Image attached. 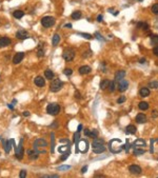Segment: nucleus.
<instances>
[{"mask_svg":"<svg viewBox=\"0 0 158 178\" xmlns=\"http://www.w3.org/2000/svg\"><path fill=\"white\" fill-rule=\"evenodd\" d=\"M23 116H25V117H27V116H30V112H27V111H25V112H23Z\"/></svg>","mask_w":158,"mask_h":178,"instance_id":"6e6d98bb","label":"nucleus"},{"mask_svg":"<svg viewBox=\"0 0 158 178\" xmlns=\"http://www.w3.org/2000/svg\"><path fill=\"white\" fill-rule=\"evenodd\" d=\"M109 147H110V151L112 153L117 154V153H120L122 150H123L124 145L122 144L121 140H119V139H112L109 142Z\"/></svg>","mask_w":158,"mask_h":178,"instance_id":"f03ea898","label":"nucleus"},{"mask_svg":"<svg viewBox=\"0 0 158 178\" xmlns=\"http://www.w3.org/2000/svg\"><path fill=\"white\" fill-rule=\"evenodd\" d=\"M132 147H144V146H147V143H145V141L143 140V139H140V138H138V139H136L135 141H134V143L131 145Z\"/></svg>","mask_w":158,"mask_h":178,"instance_id":"ddd939ff","label":"nucleus"},{"mask_svg":"<svg viewBox=\"0 0 158 178\" xmlns=\"http://www.w3.org/2000/svg\"><path fill=\"white\" fill-rule=\"evenodd\" d=\"M138 1H142V0H138Z\"/></svg>","mask_w":158,"mask_h":178,"instance_id":"69168bd1","label":"nucleus"},{"mask_svg":"<svg viewBox=\"0 0 158 178\" xmlns=\"http://www.w3.org/2000/svg\"><path fill=\"white\" fill-rule=\"evenodd\" d=\"M124 76H125V72H124L123 70L117 71V72L115 73V81H116V82L120 81L121 79H123V78H124Z\"/></svg>","mask_w":158,"mask_h":178,"instance_id":"f3484780","label":"nucleus"},{"mask_svg":"<svg viewBox=\"0 0 158 178\" xmlns=\"http://www.w3.org/2000/svg\"><path fill=\"white\" fill-rule=\"evenodd\" d=\"M75 98H77V99H81V95L79 94L78 91H76L75 92Z\"/></svg>","mask_w":158,"mask_h":178,"instance_id":"3c124183","label":"nucleus"},{"mask_svg":"<svg viewBox=\"0 0 158 178\" xmlns=\"http://www.w3.org/2000/svg\"><path fill=\"white\" fill-rule=\"evenodd\" d=\"M34 82H35V84H36L37 86H39V87H42V86L45 85V79L42 78L41 76H37L36 78L34 79Z\"/></svg>","mask_w":158,"mask_h":178,"instance_id":"2eb2a0df","label":"nucleus"},{"mask_svg":"<svg viewBox=\"0 0 158 178\" xmlns=\"http://www.w3.org/2000/svg\"><path fill=\"white\" fill-rule=\"evenodd\" d=\"M136 121L138 123H144L147 122V116H145L144 114H142V113H139V114L136 116Z\"/></svg>","mask_w":158,"mask_h":178,"instance_id":"5701e85b","label":"nucleus"},{"mask_svg":"<svg viewBox=\"0 0 158 178\" xmlns=\"http://www.w3.org/2000/svg\"><path fill=\"white\" fill-rule=\"evenodd\" d=\"M125 101V97L124 96H121L118 100H117V102H118V103H122V102H124Z\"/></svg>","mask_w":158,"mask_h":178,"instance_id":"de8ad7c7","label":"nucleus"},{"mask_svg":"<svg viewBox=\"0 0 158 178\" xmlns=\"http://www.w3.org/2000/svg\"><path fill=\"white\" fill-rule=\"evenodd\" d=\"M158 116V112L157 111H154L153 112V117H157Z\"/></svg>","mask_w":158,"mask_h":178,"instance_id":"680f3d73","label":"nucleus"},{"mask_svg":"<svg viewBox=\"0 0 158 178\" xmlns=\"http://www.w3.org/2000/svg\"><path fill=\"white\" fill-rule=\"evenodd\" d=\"M63 73H64V75H67V76H71L73 74V71H72V69H66L63 71Z\"/></svg>","mask_w":158,"mask_h":178,"instance_id":"79ce46f5","label":"nucleus"},{"mask_svg":"<svg viewBox=\"0 0 158 178\" xmlns=\"http://www.w3.org/2000/svg\"><path fill=\"white\" fill-rule=\"evenodd\" d=\"M89 133H90V130L85 129V130H84V135H85V136H89Z\"/></svg>","mask_w":158,"mask_h":178,"instance_id":"bf43d9fd","label":"nucleus"},{"mask_svg":"<svg viewBox=\"0 0 158 178\" xmlns=\"http://www.w3.org/2000/svg\"><path fill=\"white\" fill-rule=\"evenodd\" d=\"M109 83H110V80L103 79V80L100 82V88H101V90H105V88L109 86Z\"/></svg>","mask_w":158,"mask_h":178,"instance_id":"7c9ffc66","label":"nucleus"},{"mask_svg":"<svg viewBox=\"0 0 158 178\" xmlns=\"http://www.w3.org/2000/svg\"><path fill=\"white\" fill-rule=\"evenodd\" d=\"M129 171H130L132 174H135V175L141 174V168H140L139 165H136V164L130 165V168H129Z\"/></svg>","mask_w":158,"mask_h":178,"instance_id":"4468645a","label":"nucleus"},{"mask_svg":"<svg viewBox=\"0 0 158 178\" xmlns=\"http://www.w3.org/2000/svg\"><path fill=\"white\" fill-rule=\"evenodd\" d=\"M23 155H24V149H23V138L20 139L19 144L17 146V149L15 151V156L17 159H22Z\"/></svg>","mask_w":158,"mask_h":178,"instance_id":"6e6552de","label":"nucleus"},{"mask_svg":"<svg viewBox=\"0 0 158 178\" xmlns=\"http://www.w3.org/2000/svg\"><path fill=\"white\" fill-rule=\"evenodd\" d=\"M71 169V165H61V167L58 168L59 171H64V170H70Z\"/></svg>","mask_w":158,"mask_h":178,"instance_id":"c03bdc74","label":"nucleus"},{"mask_svg":"<svg viewBox=\"0 0 158 178\" xmlns=\"http://www.w3.org/2000/svg\"><path fill=\"white\" fill-rule=\"evenodd\" d=\"M46 112H48V114H50V115L56 116L57 114H59L60 106L57 103H50L48 106H46Z\"/></svg>","mask_w":158,"mask_h":178,"instance_id":"423d86ee","label":"nucleus"},{"mask_svg":"<svg viewBox=\"0 0 158 178\" xmlns=\"http://www.w3.org/2000/svg\"><path fill=\"white\" fill-rule=\"evenodd\" d=\"M152 12H153V14L158 15V3H155L153 7H152Z\"/></svg>","mask_w":158,"mask_h":178,"instance_id":"ea45409f","label":"nucleus"},{"mask_svg":"<svg viewBox=\"0 0 158 178\" xmlns=\"http://www.w3.org/2000/svg\"><path fill=\"white\" fill-rule=\"evenodd\" d=\"M151 40H152V43H153V44H158V36H157V35H153V36H151Z\"/></svg>","mask_w":158,"mask_h":178,"instance_id":"58836bf2","label":"nucleus"},{"mask_svg":"<svg viewBox=\"0 0 158 178\" xmlns=\"http://www.w3.org/2000/svg\"><path fill=\"white\" fill-rule=\"evenodd\" d=\"M13 16L15 17V18H17V19H20V18H22V17L24 16V12L21 11V10H17V11H15L13 13Z\"/></svg>","mask_w":158,"mask_h":178,"instance_id":"cd10ccee","label":"nucleus"},{"mask_svg":"<svg viewBox=\"0 0 158 178\" xmlns=\"http://www.w3.org/2000/svg\"><path fill=\"white\" fill-rule=\"evenodd\" d=\"M86 171H87V165H85V167H83L82 169H81V173H82V174H84Z\"/></svg>","mask_w":158,"mask_h":178,"instance_id":"5fc2aeb1","label":"nucleus"},{"mask_svg":"<svg viewBox=\"0 0 158 178\" xmlns=\"http://www.w3.org/2000/svg\"><path fill=\"white\" fill-rule=\"evenodd\" d=\"M11 44V39L9 37H1L0 38V47H5Z\"/></svg>","mask_w":158,"mask_h":178,"instance_id":"aec40b11","label":"nucleus"},{"mask_svg":"<svg viewBox=\"0 0 158 178\" xmlns=\"http://www.w3.org/2000/svg\"><path fill=\"white\" fill-rule=\"evenodd\" d=\"M14 142V139H10V140H2V144H3V147H4V151L7 154H9L11 152V149H12V144H13Z\"/></svg>","mask_w":158,"mask_h":178,"instance_id":"9d476101","label":"nucleus"},{"mask_svg":"<svg viewBox=\"0 0 158 178\" xmlns=\"http://www.w3.org/2000/svg\"><path fill=\"white\" fill-rule=\"evenodd\" d=\"M139 95L141 97H148L149 95H150V90L148 87H142L141 90L139 91Z\"/></svg>","mask_w":158,"mask_h":178,"instance_id":"a878e982","label":"nucleus"},{"mask_svg":"<svg viewBox=\"0 0 158 178\" xmlns=\"http://www.w3.org/2000/svg\"><path fill=\"white\" fill-rule=\"evenodd\" d=\"M118 90L120 92H124L128 90V86H129V82L125 79H121L120 81H118Z\"/></svg>","mask_w":158,"mask_h":178,"instance_id":"9b49d317","label":"nucleus"},{"mask_svg":"<svg viewBox=\"0 0 158 178\" xmlns=\"http://www.w3.org/2000/svg\"><path fill=\"white\" fill-rule=\"evenodd\" d=\"M81 16H82V14H81V12L80 11H75V12H73L72 13V15H71V17L74 19V20H78V19H80L81 18Z\"/></svg>","mask_w":158,"mask_h":178,"instance_id":"c85d7f7f","label":"nucleus"},{"mask_svg":"<svg viewBox=\"0 0 158 178\" xmlns=\"http://www.w3.org/2000/svg\"><path fill=\"white\" fill-rule=\"evenodd\" d=\"M77 131H78V132H81V131H82V124H79V126H78V129H77Z\"/></svg>","mask_w":158,"mask_h":178,"instance_id":"4d7b16f0","label":"nucleus"},{"mask_svg":"<svg viewBox=\"0 0 158 178\" xmlns=\"http://www.w3.org/2000/svg\"><path fill=\"white\" fill-rule=\"evenodd\" d=\"M145 153V150L144 147H135L133 151V154L135 156H140V155H143V154Z\"/></svg>","mask_w":158,"mask_h":178,"instance_id":"b1692460","label":"nucleus"},{"mask_svg":"<svg viewBox=\"0 0 158 178\" xmlns=\"http://www.w3.org/2000/svg\"><path fill=\"white\" fill-rule=\"evenodd\" d=\"M51 139H52V146H51V152L54 153V146H55V134H51Z\"/></svg>","mask_w":158,"mask_h":178,"instance_id":"f704fd0d","label":"nucleus"},{"mask_svg":"<svg viewBox=\"0 0 158 178\" xmlns=\"http://www.w3.org/2000/svg\"><path fill=\"white\" fill-rule=\"evenodd\" d=\"M44 76H45V78L46 79H49V80H51V79H53V78H54V72H53V71L52 70H45L44 71Z\"/></svg>","mask_w":158,"mask_h":178,"instance_id":"393cba45","label":"nucleus"},{"mask_svg":"<svg viewBox=\"0 0 158 178\" xmlns=\"http://www.w3.org/2000/svg\"><path fill=\"white\" fill-rule=\"evenodd\" d=\"M37 56L40 58V57H43L44 56V52L41 50V46L39 47V50H38V52H37Z\"/></svg>","mask_w":158,"mask_h":178,"instance_id":"37998d69","label":"nucleus"},{"mask_svg":"<svg viewBox=\"0 0 158 178\" xmlns=\"http://www.w3.org/2000/svg\"><path fill=\"white\" fill-rule=\"evenodd\" d=\"M64 27H69V28H72V24H71V23H67V24H64Z\"/></svg>","mask_w":158,"mask_h":178,"instance_id":"13d9d810","label":"nucleus"},{"mask_svg":"<svg viewBox=\"0 0 158 178\" xmlns=\"http://www.w3.org/2000/svg\"><path fill=\"white\" fill-rule=\"evenodd\" d=\"M136 131H137V129H136L135 126H133V124H130V126H128V127L125 128V130H124L125 134H135Z\"/></svg>","mask_w":158,"mask_h":178,"instance_id":"4be33fe9","label":"nucleus"},{"mask_svg":"<svg viewBox=\"0 0 158 178\" xmlns=\"http://www.w3.org/2000/svg\"><path fill=\"white\" fill-rule=\"evenodd\" d=\"M8 108H9L10 110H13V109H14V106H13V103H10V104H8Z\"/></svg>","mask_w":158,"mask_h":178,"instance_id":"052dcab7","label":"nucleus"},{"mask_svg":"<svg viewBox=\"0 0 158 178\" xmlns=\"http://www.w3.org/2000/svg\"><path fill=\"white\" fill-rule=\"evenodd\" d=\"M78 35L82 36V37L85 38V39H92V38H93V36H92L91 34H86V33H78Z\"/></svg>","mask_w":158,"mask_h":178,"instance_id":"4c0bfd02","label":"nucleus"},{"mask_svg":"<svg viewBox=\"0 0 158 178\" xmlns=\"http://www.w3.org/2000/svg\"><path fill=\"white\" fill-rule=\"evenodd\" d=\"M138 108L141 110V111H147L149 109V103L145 102V101H141V102H139Z\"/></svg>","mask_w":158,"mask_h":178,"instance_id":"c756f323","label":"nucleus"},{"mask_svg":"<svg viewBox=\"0 0 158 178\" xmlns=\"http://www.w3.org/2000/svg\"><path fill=\"white\" fill-rule=\"evenodd\" d=\"M16 37L18 39H26V38H28V34L24 29H19V31L16 33Z\"/></svg>","mask_w":158,"mask_h":178,"instance_id":"a211bd4d","label":"nucleus"},{"mask_svg":"<svg viewBox=\"0 0 158 178\" xmlns=\"http://www.w3.org/2000/svg\"><path fill=\"white\" fill-rule=\"evenodd\" d=\"M42 177H45V178H51V177H54V178H58L59 176L58 175H43Z\"/></svg>","mask_w":158,"mask_h":178,"instance_id":"8fccbe9b","label":"nucleus"},{"mask_svg":"<svg viewBox=\"0 0 158 178\" xmlns=\"http://www.w3.org/2000/svg\"><path fill=\"white\" fill-rule=\"evenodd\" d=\"M153 53H154V55H155V56H158V46H155V47H154Z\"/></svg>","mask_w":158,"mask_h":178,"instance_id":"603ef678","label":"nucleus"},{"mask_svg":"<svg viewBox=\"0 0 158 178\" xmlns=\"http://www.w3.org/2000/svg\"><path fill=\"white\" fill-rule=\"evenodd\" d=\"M144 62H145V59H144V58L140 59V63H144Z\"/></svg>","mask_w":158,"mask_h":178,"instance_id":"e2e57ef3","label":"nucleus"},{"mask_svg":"<svg viewBox=\"0 0 158 178\" xmlns=\"http://www.w3.org/2000/svg\"><path fill=\"white\" fill-rule=\"evenodd\" d=\"M102 19H103V16H102V15H98V17H97V21H98V22H101Z\"/></svg>","mask_w":158,"mask_h":178,"instance_id":"864d4df0","label":"nucleus"},{"mask_svg":"<svg viewBox=\"0 0 158 178\" xmlns=\"http://www.w3.org/2000/svg\"><path fill=\"white\" fill-rule=\"evenodd\" d=\"M109 90H110V92H114L115 90H116V87H117V85H116V81L114 80V81H110V83H109Z\"/></svg>","mask_w":158,"mask_h":178,"instance_id":"2f4dec72","label":"nucleus"},{"mask_svg":"<svg viewBox=\"0 0 158 178\" xmlns=\"http://www.w3.org/2000/svg\"><path fill=\"white\" fill-rule=\"evenodd\" d=\"M149 85H150V87H152V88H157V87H158V81H151Z\"/></svg>","mask_w":158,"mask_h":178,"instance_id":"a19ab883","label":"nucleus"},{"mask_svg":"<svg viewBox=\"0 0 158 178\" xmlns=\"http://www.w3.org/2000/svg\"><path fill=\"white\" fill-rule=\"evenodd\" d=\"M89 137H92V138H96V137H98V131H97V130H92V131H90V133H89Z\"/></svg>","mask_w":158,"mask_h":178,"instance_id":"c9c22d12","label":"nucleus"},{"mask_svg":"<svg viewBox=\"0 0 158 178\" xmlns=\"http://www.w3.org/2000/svg\"><path fill=\"white\" fill-rule=\"evenodd\" d=\"M69 156H70V152H66V153H63V156L61 157V160H62V161H64V160H66Z\"/></svg>","mask_w":158,"mask_h":178,"instance_id":"a18cd8bd","label":"nucleus"},{"mask_svg":"<svg viewBox=\"0 0 158 178\" xmlns=\"http://www.w3.org/2000/svg\"><path fill=\"white\" fill-rule=\"evenodd\" d=\"M62 86H63V82L60 79H53L50 85V90L53 93H57L61 90Z\"/></svg>","mask_w":158,"mask_h":178,"instance_id":"20e7f679","label":"nucleus"},{"mask_svg":"<svg viewBox=\"0 0 158 178\" xmlns=\"http://www.w3.org/2000/svg\"><path fill=\"white\" fill-rule=\"evenodd\" d=\"M27 155L30 157V159H37L38 158V155H39V152L36 151V150H28L27 151Z\"/></svg>","mask_w":158,"mask_h":178,"instance_id":"412c9836","label":"nucleus"},{"mask_svg":"<svg viewBox=\"0 0 158 178\" xmlns=\"http://www.w3.org/2000/svg\"><path fill=\"white\" fill-rule=\"evenodd\" d=\"M155 26H156V28L158 29V19L156 20V22H155Z\"/></svg>","mask_w":158,"mask_h":178,"instance_id":"0e129e2a","label":"nucleus"},{"mask_svg":"<svg viewBox=\"0 0 158 178\" xmlns=\"http://www.w3.org/2000/svg\"><path fill=\"white\" fill-rule=\"evenodd\" d=\"M137 28H142V29H149V24L145 22H138L137 23Z\"/></svg>","mask_w":158,"mask_h":178,"instance_id":"473e14b6","label":"nucleus"},{"mask_svg":"<svg viewBox=\"0 0 158 178\" xmlns=\"http://www.w3.org/2000/svg\"><path fill=\"white\" fill-rule=\"evenodd\" d=\"M19 176H20V178H24V177L26 176V171H25V170H22V171H20V174H19Z\"/></svg>","mask_w":158,"mask_h":178,"instance_id":"49530a36","label":"nucleus"},{"mask_svg":"<svg viewBox=\"0 0 158 178\" xmlns=\"http://www.w3.org/2000/svg\"><path fill=\"white\" fill-rule=\"evenodd\" d=\"M46 145H48V143H46V141L44 139H42V138L36 139V140H35V142H34V149L36 150V151H38L39 154L45 153V151L44 150L42 151V149H44Z\"/></svg>","mask_w":158,"mask_h":178,"instance_id":"7ed1b4c3","label":"nucleus"},{"mask_svg":"<svg viewBox=\"0 0 158 178\" xmlns=\"http://www.w3.org/2000/svg\"><path fill=\"white\" fill-rule=\"evenodd\" d=\"M58 151L60 153H66V152H70V143H68L67 145L61 146V147H58Z\"/></svg>","mask_w":158,"mask_h":178,"instance_id":"72a5a7b5","label":"nucleus"},{"mask_svg":"<svg viewBox=\"0 0 158 178\" xmlns=\"http://www.w3.org/2000/svg\"><path fill=\"white\" fill-rule=\"evenodd\" d=\"M156 147H157V152H158V138L151 139V146H150V152H151L152 154L156 153Z\"/></svg>","mask_w":158,"mask_h":178,"instance_id":"f8f14e48","label":"nucleus"},{"mask_svg":"<svg viewBox=\"0 0 158 178\" xmlns=\"http://www.w3.org/2000/svg\"><path fill=\"white\" fill-rule=\"evenodd\" d=\"M87 150H89V142L87 140H84V139H81L79 140V142L77 144H76V153L78 152H81V153H86Z\"/></svg>","mask_w":158,"mask_h":178,"instance_id":"39448f33","label":"nucleus"},{"mask_svg":"<svg viewBox=\"0 0 158 178\" xmlns=\"http://www.w3.org/2000/svg\"><path fill=\"white\" fill-rule=\"evenodd\" d=\"M78 71H79V74H80V75H86V74H90V73H91L92 69H91L89 66H82V67L79 68Z\"/></svg>","mask_w":158,"mask_h":178,"instance_id":"6ab92c4d","label":"nucleus"},{"mask_svg":"<svg viewBox=\"0 0 158 178\" xmlns=\"http://www.w3.org/2000/svg\"><path fill=\"white\" fill-rule=\"evenodd\" d=\"M62 57L66 61H72L75 57V51L73 49H67L62 53Z\"/></svg>","mask_w":158,"mask_h":178,"instance_id":"1a4fd4ad","label":"nucleus"},{"mask_svg":"<svg viewBox=\"0 0 158 178\" xmlns=\"http://www.w3.org/2000/svg\"><path fill=\"white\" fill-rule=\"evenodd\" d=\"M59 41H60V35L55 34L54 36H53V39H52V44L54 46H57V44L59 43Z\"/></svg>","mask_w":158,"mask_h":178,"instance_id":"bb28decb","label":"nucleus"},{"mask_svg":"<svg viewBox=\"0 0 158 178\" xmlns=\"http://www.w3.org/2000/svg\"><path fill=\"white\" fill-rule=\"evenodd\" d=\"M79 138H80V132H78V131H77V132L75 133V135H74V142H75L76 144L78 143Z\"/></svg>","mask_w":158,"mask_h":178,"instance_id":"e433bc0d","label":"nucleus"},{"mask_svg":"<svg viewBox=\"0 0 158 178\" xmlns=\"http://www.w3.org/2000/svg\"><path fill=\"white\" fill-rule=\"evenodd\" d=\"M95 36L97 37V39H98V40H102V41H105V40H104V38H102V36H101V35L99 34V33H96V34H95Z\"/></svg>","mask_w":158,"mask_h":178,"instance_id":"09e8293b","label":"nucleus"},{"mask_svg":"<svg viewBox=\"0 0 158 178\" xmlns=\"http://www.w3.org/2000/svg\"><path fill=\"white\" fill-rule=\"evenodd\" d=\"M55 18L54 17H51V16H45L41 19V24L44 27H51L55 24Z\"/></svg>","mask_w":158,"mask_h":178,"instance_id":"0eeeda50","label":"nucleus"},{"mask_svg":"<svg viewBox=\"0 0 158 178\" xmlns=\"http://www.w3.org/2000/svg\"><path fill=\"white\" fill-rule=\"evenodd\" d=\"M23 58H24V54H23L22 52L17 53V54L14 56V58H13V62H14L15 64H18V63H20V62L22 61Z\"/></svg>","mask_w":158,"mask_h":178,"instance_id":"dca6fc26","label":"nucleus"},{"mask_svg":"<svg viewBox=\"0 0 158 178\" xmlns=\"http://www.w3.org/2000/svg\"><path fill=\"white\" fill-rule=\"evenodd\" d=\"M92 147H93V152L96 154H101L102 152L105 151V146H104V140L101 138H94L92 143Z\"/></svg>","mask_w":158,"mask_h":178,"instance_id":"f257e3e1","label":"nucleus"}]
</instances>
